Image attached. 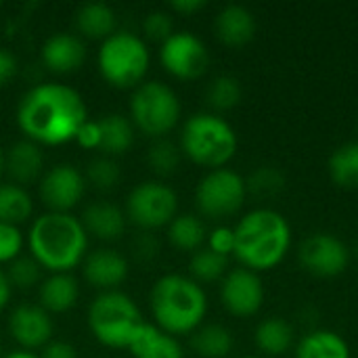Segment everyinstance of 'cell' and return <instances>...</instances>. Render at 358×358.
<instances>
[{"label":"cell","mask_w":358,"mask_h":358,"mask_svg":"<svg viewBox=\"0 0 358 358\" xmlns=\"http://www.w3.org/2000/svg\"><path fill=\"white\" fill-rule=\"evenodd\" d=\"M147 321L124 292H103L88 306V329L94 340L113 350H128Z\"/></svg>","instance_id":"obj_6"},{"label":"cell","mask_w":358,"mask_h":358,"mask_svg":"<svg viewBox=\"0 0 358 358\" xmlns=\"http://www.w3.org/2000/svg\"><path fill=\"white\" fill-rule=\"evenodd\" d=\"M82 275L92 289H99V294L117 292L130 275V262L113 248H96L86 254L82 262Z\"/></svg>","instance_id":"obj_16"},{"label":"cell","mask_w":358,"mask_h":358,"mask_svg":"<svg viewBox=\"0 0 358 358\" xmlns=\"http://www.w3.org/2000/svg\"><path fill=\"white\" fill-rule=\"evenodd\" d=\"M168 241L178 252H199L208 241V229L195 214H178L168 224Z\"/></svg>","instance_id":"obj_28"},{"label":"cell","mask_w":358,"mask_h":358,"mask_svg":"<svg viewBox=\"0 0 358 358\" xmlns=\"http://www.w3.org/2000/svg\"><path fill=\"white\" fill-rule=\"evenodd\" d=\"M86 182L92 185L96 191H113L122 180V168L113 157L99 155L86 166Z\"/></svg>","instance_id":"obj_35"},{"label":"cell","mask_w":358,"mask_h":358,"mask_svg":"<svg viewBox=\"0 0 358 358\" xmlns=\"http://www.w3.org/2000/svg\"><path fill=\"white\" fill-rule=\"evenodd\" d=\"M241 358H258V357H241Z\"/></svg>","instance_id":"obj_47"},{"label":"cell","mask_w":358,"mask_h":358,"mask_svg":"<svg viewBox=\"0 0 358 358\" xmlns=\"http://www.w3.org/2000/svg\"><path fill=\"white\" fill-rule=\"evenodd\" d=\"M86 120L88 107L84 96L61 82H42L29 88L15 109L21 134L40 147L73 143Z\"/></svg>","instance_id":"obj_1"},{"label":"cell","mask_w":358,"mask_h":358,"mask_svg":"<svg viewBox=\"0 0 358 358\" xmlns=\"http://www.w3.org/2000/svg\"><path fill=\"white\" fill-rule=\"evenodd\" d=\"M2 358H40V355L29 352V350H13V352L2 355Z\"/></svg>","instance_id":"obj_45"},{"label":"cell","mask_w":358,"mask_h":358,"mask_svg":"<svg viewBox=\"0 0 358 358\" xmlns=\"http://www.w3.org/2000/svg\"><path fill=\"white\" fill-rule=\"evenodd\" d=\"M229 268V258L201 248L199 252H195L189 260V277L195 283H216L222 281Z\"/></svg>","instance_id":"obj_31"},{"label":"cell","mask_w":358,"mask_h":358,"mask_svg":"<svg viewBox=\"0 0 358 358\" xmlns=\"http://www.w3.org/2000/svg\"><path fill=\"white\" fill-rule=\"evenodd\" d=\"M149 308L155 327L168 336H191L203 325L208 296L199 283L180 273L162 275L149 292Z\"/></svg>","instance_id":"obj_4"},{"label":"cell","mask_w":358,"mask_h":358,"mask_svg":"<svg viewBox=\"0 0 358 358\" xmlns=\"http://www.w3.org/2000/svg\"><path fill=\"white\" fill-rule=\"evenodd\" d=\"M40 358H78V350L73 348V344L63 342V340H50L42 350Z\"/></svg>","instance_id":"obj_42"},{"label":"cell","mask_w":358,"mask_h":358,"mask_svg":"<svg viewBox=\"0 0 358 358\" xmlns=\"http://www.w3.org/2000/svg\"><path fill=\"white\" fill-rule=\"evenodd\" d=\"M25 245L29 256L48 275L73 273L88 254V235L78 216L44 212L34 218Z\"/></svg>","instance_id":"obj_2"},{"label":"cell","mask_w":358,"mask_h":358,"mask_svg":"<svg viewBox=\"0 0 358 358\" xmlns=\"http://www.w3.org/2000/svg\"><path fill=\"white\" fill-rule=\"evenodd\" d=\"M99 128H101V147L99 153H103L105 157H120L126 155L132 145H134V136H136V128L130 122L128 115L122 113H107L99 120Z\"/></svg>","instance_id":"obj_23"},{"label":"cell","mask_w":358,"mask_h":358,"mask_svg":"<svg viewBox=\"0 0 358 358\" xmlns=\"http://www.w3.org/2000/svg\"><path fill=\"white\" fill-rule=\"evenodd\" d=\"M174 34V19L168 10H151L143 19V40L159 46Z\"/></svg>","instance_id":"obj_37"},{"label":"cell","mask_w":358,"mask_h":358,"mask_svg":"<svg viewBox=\"0 0 358 358\" xmlns=\"http://www.w3.org/2000/svg\"><path fill=\"white\" fill-rule=\"evenodd\" d=\"M76 29L82 40L103 42L117 31V15L105 2H86L76 10Z\"/></svg>","instance_id":"obj_22"},{"label":"cell","mask_w":358,"mask_h":358,"mask_svg":"<svg viewBox=\"0 0 358 358\" xmlns=\"http://www.w3.org/2000/svg\"><path fill=\"white\" fill-rule=\"evenodd\" d=\"M296 358H352V352L348 342L340 334L317 329L300 340Z\"/></svg>","instance_id":"obj_25"},{"label":"cell","mask_w":358,"mask_h":358,"mask_svg":"<svg viewBox=\"0 0 358 358\" xmlns=\"http://www.w3.org/2000/svg\"><path fill=\"white\" fill-rule=\"evenodd\" d=\"M73 143H78L82 149L99 151V147H101V128H99V120H86L84 126L78 130Z\"/></svg>","instance_id":"obj_40"},{"label":"cell","mask_w":358,"mask_h":358,"mask_svg":"<svg viewBox=\"0 0 358 358\" xmlns=\"http://www.w3.org/2000/svg\"><path fill=\"white\" fill-rule=\"evenodd\" d=\"M80 302V281L71 273L46 275L38 287V304L52 317L69 313Z\"/></svg>","instance_id":"obj_21"},{"label":"cell","mask_w":358,"mask_h":358,"mask_svg":"<svg viewBox=\"0 0 358 358\" xmlns=\"http://www.w3.org/2000/svg\"><path fill=\"white\" fill-rule=\"evenodd\" d=\"M170 8L174 13H178V15L189 17V15H195V13L203 10L206 8V0H172Z\"/></svg>","instance_id":"obj_43"},{"label":"cell","mask_w":358,"mask_h":358,"mask_svg":"<svg viewBox=\"0 0 358 358\" xmlns=\"http://www.w3.org/2000/svg\"><path fill=\"white\" fill-rule=\"evenodd\" d=\"M10 296H13V287L8 285V279L4 275V268H0V313L8 306Z\"/></svg>","instance_id":"obj_44"},{"label":"cell","mask_w":358,"mask_h":358,"mask_svg":"<svg viewBox=\"0 0 358 358\" xmlns=\"http://www.w3.org/2000/svg\"><path fill=\"white\" fill-rule=\"evenodd\" d=\"M329 176L340 189H358V141L338 147L329 157Z\"/></svg>","instance_id":"obj_30"},{"label":"cell","mask_w":358,"mask_h":358,"mask_svg":"<svg viewBox=\"0 0 358 358\" xmlns=\"http://www.w3.org/2000/svg\"><path fill=\"white\" fill-rule=\"evenodd\" d=\"M206 99L214 111H231L241 103L243 86L235 76H218L210 82Z\"/></svg>","instance_id":"obj_32"},{"label":"cell","mask_w":358,"mask_h":358,"mask_svg":"<svg viewBox=\"0 0 358 358\" xmlns=\"http://www.w3.org/2000/svg\"><path fill=\"white\" fill-rule=\"evenodd\" d=\"M285 185L283 174L277 168L271 166H262L256 172H252V176L245 180V187L250 193L260 195V197H268V195H277Z\"/></svg>","instance_id":"obj_36"},{"label":"cell","mask_w":358,"mask_h":358,"mask_svg":"<svg viewBox=\"0 0 358 358\" xmlns=\"http://www.w3.org/2000/svg\"><path fill=\"white\" fill-rule=\"evenodd\" d=\"M6 329L13 342L19 346V350H42L55 334V325L50 315L40 306L31 302L17 304L6 319Z\"/></svg>","instance_id":"obj_15"},{"label":"cell","mask_w":358,"mask_h":358,"mask_svg":"<svg viewBox=\"0 0 358 358\" xmlns=\"http://www.w3.org/2000/svg\"><path fill=\"white\" fill-rule=\"evenodd\" d=\"M235 231V256L254 273L279 266L292 248V227L287 218L271 208L248 212Z\"/></svg>","instance_id":"obj_3"},{"label":"cell","mask_w":358,"mask_h":358,"mask_svg":"<svg viewBox=\"0 0 358 358\" xmlns=\"http://www.w3.org/2000/svg\"><path fill=\"white\" fill-rule=\"evenodd\" d=\"M42 268L40 264L31 258V256H19L17 260H13L6 268H4V275L8 279V285L13 289H19V292H29V289H38L40 283H42Z\"/></svg>","instance_id":"obj_34"},{"label":"cell","mask_w":358,"mask_h":358,"mask_svg":"<svg viewBox=\"0 0 358 358\" xmlns=\"http://www.w3.org/2000/svg\"><path fill=\"white\" fill-rule=\"evenodd\" d=\"M298 258L306 273L319 279H334L348 268L350 250L331 233H315L302 241Z\"/></svg>","instance_id":"obj_13"},{"label":"cell","mask_w":358,"mask_h":358,"mask_svg":"<svg viewBox=\"0 0 358 358\" xmlns=\"http://www.w3.org/2000/svg\"><path fill=\"white\" fill-rule=\"evenodd\" d=\"M151 65L149 44L143 36L126 29H117L113 36L101 42L96 52V67L101 78L120 90L136 88L145 82Z\"/></svg>","instance_id":"obj_7"},{"label":"cell","mask_w":358,"mask_h":358,"mask_svg":"<svg viewBox=\"0 0 358 358\" xmlns=\"http://www.w3.org/2000/svg\"><path fill=\"white\" fill-rule=\"evenodd\" d=\"M86 176L73 164H57L38 180V197L46 212L71 214L86 195Z\"/></svg>","instance_id":"obj_12"},{"label":"cell","mask_w":358,"mask_h":358,"mask_svg":"<svg viewBox=\"0 0 358 358\" xmlns=\"http://www.w3.org/2000/svg\"><path fill=\"white\" fill-rule=\"evenodd\" d=\"M34 216V197L25 187L0 180V222L21 227Z\"/></svg>","instance_id":"obj_27"},{"label":"cell","mask_w":358,"mask_h":358,"mask_svg":"<svg viewBox=\"0 0 358 358\" xmlns=\"http://www.w3.org/2000/svg\"><path fill=\"white\" fill-rule=\"evenodd\" d=\"M208 250L229 258L235 252V231L231 227H216L208 233Z\"/></svg>","instance_id":"obj_39"},{"label":"cell","mask_w":358,"mask_h":358,"mask_svg":"<svg viewBox=\"0 0 358 358\" xmlns=\"http://www.w3.org/2000/svg\"><path fill=\"white\" fill-rule=\"evenodd\" d=\"M162 67L176 80H199L210 67V50L191 31H174L159 46Z\"/></svg>","instance_id":"obj_11"},{"label":"cell","mask_w":358,"mask_h":358,"mask_svg":"<svg viewBox=\"0 0 358 358\" xmlns=\"http://www.w3.org/2000/svg\"><path fill=\"white\" fill-rule=\"evenodd\" d=\"M124 214L141 231L168 229L178 216V195L162 180H143L126 195Z\"/></svg>","instance_id":"obj_9"},{"label":"cell","mask_w":358,"mask_h":358,"mask_svg":"<svg viewBox=\"0 0 358 358\" xmlns=\"http://www.w3.org/2000/svg\"><path fill=\"white\" fill-rule=\"evenodd\" d=\"M245 197V180L231 168L210 170L195 189V206L199 214L210 220H224L235 216L243 208Z\"/></svg>","instance_id":"obj_10"},{"label":"cell","mask_w":358,"mask_h":358,"mask_svg":"<svg viewBox=\"0 0 358 358\" xmlns=\"http://www.w3.org/2000/svg\"><path fill=\"white\" fill-rule=\"evenodd\" d=\"M128 352L132 358H185V350L178 338L168 336L151 323L143 327Z\"/></svg>","instance_id":"obj_24"},{"label":"cell","mask_w":358,"mask_h":358,"mask_svg":"<svg viewBox=\"0 0 358 358\" xmlns=\"http://www.w3.org/2000/svg\"><path fill=\"white\" fill-rule=\"evenodd\" d=\"M0 358H2V355H0Z\"/></svg>","instance_id":"obj_48"},{"label":"cell","mask_w":358,"mask_h":358,"mask_svg":"<svg viewBox=\"0 0 358 358\" xmlns=\"http://www.w3.org/2000/svg\"><path fill=\"white\" fill-rule=\"evenodd\" d=\"M237 145V132L224 117L201 111L182 124L178 147L185 157L210 172L224 168L235 157Z\"/></svg>","instance_id":"obj_5"},{"label":"cell","mask_w":358,"mask_h":358,"mask_svg":"<svg viewBox=\"0 0 358 358\" xmlns=\"http://www.w3.org/2000/svg\"><path fill=\"white\" fill-rule=\"evenodd\" d=\"M220 302L233 317L248 319L260 313L264 304V283L258 273L250 268H233L220 283Z\"/></svg>","instance_id":"obj_14"},{"label":"cell","mask_w":358,"mask_h":358,"mask_svg":"<svg viewBox=\"0 0 358 358\" xmlns=\"http://www.w3.org/2000/svg\"><path fill=\"white\" fill-rule=\"evenodd\" d=\"M2 174H4V149L0 147V178H2Z\"/></svg>","instance_id":"obj_46"},{"label":"cell","mask_w":358,"mask_h":358,"mask_svg":"<svg viewBox=\"0 0 358 358\" xmlns=\"http://www.w3.org/2000/svg\"><path fill=\"white\" fill-rule=\"evenodd\" d=\"M216 38L229 48H241L256 36V17L248 6L229 4L220 8L214 21Z\"/></svg>","instance_id":"obj_20"},{"label":"cell","mask_w":358,"mask_h":358,"mask_svg":"<svg viewBox=\"0 0 358 358\" xmlns=\"http://www.w3.org/2000/svg\"><path fill=\"white\" fill-rule=\"evenodd\" d=\"M235 340L231 329L218 323L201 325L191 334V348L201 358H227L233 352Z\"/></svg>","instance_id":"obj_29"},{"label":"cell","mask_w":358,"mask_h":358,"mask_svg":"<svg viewBox=\"0 0 358 358\" xmlns=\"http://www.w3.org/2000/svg\"><path fill=\"white\" fill-rule=\"evenodd\" d=\"M4 174L10 182L19 187H29L38 182L44 174V153L42 147L21 138L4 151Z\"/></svg>","instance_id":"obj_18"},{"label":"cell","mask_w":358,"mask_h":358,"mask_svg":"<svg viewBox=\"0 0 358 358\" xmlns=\"http://www.w3.org/2000/svg\"><path fill=\"white\" fill-rule=\"evenodd\" d=\"M147 166L157 174V176H172L178 172L180 162H182V151L176 143L170 138H157L149 145L147 149Z\"/></svg>","instance_id":"obj_33"},{"label":"cell","mask_w":358,"mask_h":358,"mask_svg":"<svg viewBox=\"0 0 358 358\" xmlns=\"http://www.w3.org/2000/svg\"><path fill=\"white\" fill-rule=\"evenodd\" d=\"M80 222L88 237H94L99 241L111 243L117 241L128 227V218L124 214V208L111 201H92L84 208Z\"/></svg>","instance_id":"obj_19"},{"label":"cell","mask_w":358,"mask_h":358,"mask_svg":"<svg viewBox=\"0 0 358 358\" xmlns=\"http://www.w3.org/2000/svg\"><path fill=\"white\" fill-rule=\"evenodd\" d=\"M254 342L260 352L268 357H283L294 346V327L279 317L264 319L254 331Z\"/></svg>","instance_id":"obj_26"},{"label":"cell","mask_w":358,"mask_h":358,"mask_svg":"<svg viewBox=\"0 0 358 358\" xmlns=\"http://www.w3.org/2000/svg\"><path fill=\"white\" fill-rule=\"evenodd\" d=\"M19 73V61L15 52L6 46H0V88L8 86Z\"/></svg>","instance_id":"obj_41"},{"label":"cell","mask_w":358,"mask_h":358,"mask_svg":"<svg viewBox=\"0 0 358 358\" xmlns=\"http://www.w3.org/2000/svg\"><path fill=\"white\" fill-rule=\"evenodd\" d=\"M86 42L78 34L69 31H57L48 36L40 48V61L42 65L59 76L78 71L86 61Z\"/></svg>","instance_id":"obj_17"},{"label":"cell","mask_w":358,"mask_h":358,"mask_svg":"<svg viewBox=\"0 0 358 358\" xmlns=\"http://www.w3.org/2000/svg\"><path fill=\"white\" fill-rule=\"evenodd\" d=\"M182 105L176 90L159 80H145L130 94L128 117L136 132L151 141L166 138L180 122Z\"/></svg>","instance_id":"obj_8"},{"label":"cell","mask_w":358,"mask_h":358,"mask_svg":"<svg viewBox=\"0 0 358 358\" xmlns=\"http://www.w3.org/2000/svg\"><path fill=\"white\" fill-rule=\"evenodd\" d=\"M23 248H25V235L21 227L0 222V268L17 260Z\"/></svg>","instance_id":"obj_38"}]
</instances>
